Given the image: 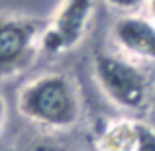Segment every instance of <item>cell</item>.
<instances>
[{
    "label": "cell",
    "instance_id": "8992f818",
    "mask_svg": "<svg viewBox=\"0 0 155 151\" xmlns=\"http://www.w3.org/2000/svg\"><path fill=\"white\" fill-rule=\"evenodd\" d=\"M102 151H155V132L140 122H118L102 133Z\"/></svg>",
    "mask_w": 155,
    "mask_h": 151
},
{
    "label": "cell",
    "instance_id": "3957f363",
    "mask_svg": "<svg viewBox=\"0 0 155 151\" xmlns=\"http://www.w3.org/2000/svg\"><path fill=\"white\" fill-rule=\"evenodd\" d=\"M47 24L26 16L0 14V79L18 75L41 51Z\"/></svg>",
    "mask_w": 155,
    "mask_h": 151
},
{
    "label": "cell",
    "instance_id": "ba28073f",
    "mask_svg": "<svg viewBox=\"0 0 155 151\" xmlns=\"http://www.w3.org/2000/svg\"><path fill=\"white\" fill-rule=\"evenodd\" d=\"M106 2H108L112 8H116V10H122V12L132 14V12L140 10L147 0H106Z\"/></svg>",
    "mask_w": 155,
    "mask_h": 151
},
{
    "label": "cell",
    "instance_id": "6da1fadb",
    "mask_svg": "<svg viewBox=\"0 0 155 151\" xmlns=\"http://www.w3.org/2000/svg\"><path fill=\"white\" fill-rule=\"evenodd\" d=\"M18 112L41 130L65 132L79 124L83 114L81 92L63 73H43L26 83L16 96Z\"/></svg>",
    "mask_w": 155,
    "mask_h": 151
},
{
    "label": "cell",
    "instance_id": "5b68a950",
    "mask_svg": "<svg viewBox=\"0 0 155 151\" xmlns=\"http://www.w3.org/2000/svg\"><path fill=\"white\" fill-rule=\"evenodd\" d=\"M112 39L128 57L155 61V22L136 14L118 18L112 26Z\"/></svg>",
    "mask_w": 155,
    "mask_h": 151
},
{
    "label": "cell",
    "instance_id": "30bf717a",
    "mask_svg": "<svg viewBox=\"0 0 155 151\" xmlns=\"http://www.w3.org/2000/svg\"><path fill=\"white\" fill-rule=\"evenodd\" d=\"M149 4V10H151V16H153V22H155V0H147Z\"/></svg>",
    "mask_w": 155,
    "mask_h": 151
},
{
    "label": "cell",
    "instance_id": "52a82bcc",
    "mask_svg": "<svg viewBox=\"0 0 155 151\" xmlns=\"http://www.w3.org/2000/svg\"><path fill=\"white\" fill-rule=\"evenodd\" d=\"M8 151H79L73 141L61 137L59 132L38 130V132L24 133L12 143Z\"/></svg>",
    "mask_w": 155,
    "mask_h": 151
},
{
    "label": "cell",
    "instance_id": "9c48e42d",
    "mask_svg": "<svg viewBox=\"0 0 155 151\" xmlns=\"http://www.w3.org/2000/svg\"><path fill=\"white\" fill-rule=\"evenodd\" d=\"M6 118H8V108H6V98L0 94V136L6 128Z\"/></svg>",
    "mask_w": 155,
    "mask_h": 151
},
{
    "label": "cell",
    "instance_id": "277c9868",
    "mask_svg": "<svg viewBox=\"0 0 155 151\" xmlns=\"http://www.w3.org/2000/svg\"><path fill=\"white\" fill-rule=\"evenodd\" d=\"M92 10L94 0H63L45 26L41 51L49 55H59L77 47L91 26Z\"/></svg>",
    "mask_w": 155,
    "mask_h": 151
},
{
    "label": "cell",
    "instance_id": "7a4b0ae2",
    "mask_svg": "<svg viewBox=\"0 0 155 151\" xmlns=\"http://www.w3.org/2000/svg\"><path fill=\"white\" fill-rule=\"evenodd\" d=\"M94 79L106 98L128 112H141L151 98L149 77L126 55L100 53L94 59Z\"/></svg>",
    "mask_w": 155,
    "mask_h": 151
}]
</instances>
